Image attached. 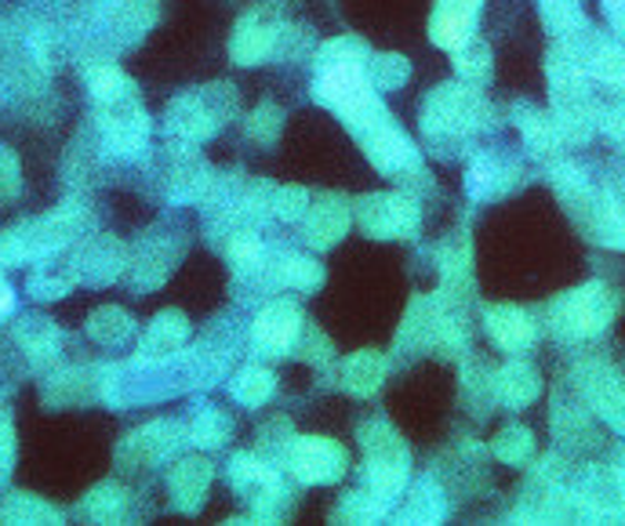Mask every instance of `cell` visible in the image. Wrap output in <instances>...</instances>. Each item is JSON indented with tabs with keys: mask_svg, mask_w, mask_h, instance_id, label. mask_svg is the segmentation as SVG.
<instances>
[{
	"mask_svg": "<svg viewBox=\"0 0 625 526\" xmlns=\"http://www.w3.org/2000/svg\"><path fill=\"white\" fill-rule=\"evenodd\" d=\"M320 91H324V99H331L342 113H360L363 105L371 102V87H368V81H363V70L354 62H342V65L324 70Z\"/></svg>",
	"mask_w": 625,
	"mask_h": 526,
	"instance_id": "6da1fadb",
	"label": "cell"
}]
</instances>
